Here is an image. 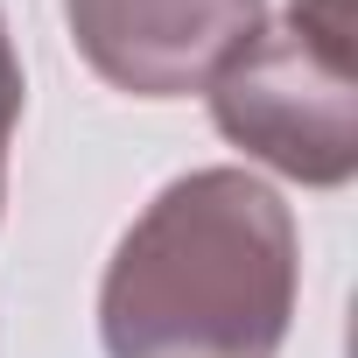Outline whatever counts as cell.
<instances>
[{"mask_svg": "<svg viewBox=\"0 0 358 358\" xmlns=\"http://www.w3.org/2000/svg\"><path fill=\"white\" fill-rule=\"evenodd\" d=\"M78 57L134 99H190L267 29V0H64Z\"/></svg>", "mask_w": 358, "mask_h": 358, "instance_id": "cell-3", "label": "cell"}, {"mask_svg": "<svg viewBox=\"0 0 358 358\" xmlns=\"http://www.w3.org/2000/svg\"><path fill=\"white\" fill-rule=\"evenodd\" d=\"M211 120L232 148L309 190L358 176V71L351 50L281 22L260 29L211 85Z\"/></svg>", "mask_w": 358, "mask_h": 358, "instance_id": "cell-2", "label": "cell"}, {"mask_svg": "<svg viewBox=\"0 0 358 358\" xmlns=\"http://www.w3.org/2000/svg\"><path fill=\"white\" fill-rule=\"evenodd\" d=\"M0 190H8V127H0Z\"/></svg>", "mask_w": 358, "mask_h": 358, "instance_id": "cell-6", "label": "cell"}, {"mask_svg": "<svg viewBox=\"0 0 358 358\" xmlns=\"http://www.w3.org/2000/svg\"><path fill=\"white\" fill-rule=\"evenodd\" d=\"M288 22L309 29V36H323V43H337V50H351V0H295Z\"/></svg>", "mask_w": 358, "mask_h": 358, "instance_id": "cell-4", "label": "cell"}, {"mask_svg": "<svg viewBox=\"0 0 358 358\" xmlns=\"http://www.w3.org/2000/svg\"><path fill=\"white\" fill-rule=\"evenodd\" d=\"M288 316L295 218L246 169L176 176L99 288L106 358H274Z\"/></svg>", "mask_w": 358, "mask_h": 358, "instance_id": "cell-1", "label": "cell"}, {"mask_svg": "<svg viewBox=\"0 0 358 358\" xmlns=\"http://www.w3.org/2000/svg\"><path fill=\"white\" fill-rule=\"evenodd\" d=\"M15 113H22V64L8 50V29H0V127H15Z\"/></svg>", "mask_w": 358, "mask_h": 358, "instance_id": "cell-5", "label": "cell"}]
</instances>
